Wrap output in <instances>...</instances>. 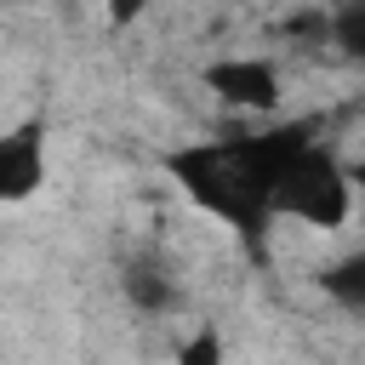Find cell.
Segmentation results:
<instances>
[{
    "label": "cell",
    "instance_id": "4",
    "mask_svg": "<svg viewBox=\"0 0 365 365\" xmlns=\"http://www.w3.org/2000/svg\"><path fill=\"white\" fill-rule=\"evenodd\" d=\"M40 182H46V125L23 120L17 131L0 137V200L23 205L29 194H40Z\"/></svg>",
    "mask_w": 365,
    "mask_h": 365
},
{
    "label": "cell",
    "instance_id": "8",
    "mask_svg": "<svg viewBox=\"0 0 365 365\" xmlns=\"http://www.w3.org/2000/svg\"><path fill=\"white\" fill-rule=\"evenodd\" d=\"M177 365H228V354H222V331H217V325L188 331V336L177 342Z\"/></svg>",
    "mask_w": 365,
    "mask_h": 365
},
{
    "label": "cell",
    "instance_id": "1",
    "mask_svg": "<svg viewBox=\"0 0 365 365\" xmlns=\"http://www.w3.org/2000/svg\"><path fill=\"white\" fill-rule=\"evenodd\" d=\"M302 148H314L308 125H274V131H251L228 143L177 148L165 165L211 217H222L228 228H240L251 251H262V234L274 222V188Z\"/></svg>",
    "mask_w": 365,
    "mask_h": 365
},
{
    "label": "cell",
    "instance_id": "9",
    "mask_svg": "<svg viewBox=\"0 0 365 365\" xmlns=\"http://www.w3.org/2000/svg\"><path fill=\"white\" fill-rule=\"evenodd\" d=\"M348 177H354V200L365 205V160H359V165H348Z\"/></svg>",
    "mask_w": 365,
    "mask_h": 365
},
{
    "label": "cell",
    "instance_id": "6",
    "mask_svg": "<svg viewBox=\"0 0 365 365\" xmlns=\"http://www.w3.org/2000/svg\"><path fill=\"white\" fill-rule=\"evenodd\" d=\"M319 285H325V297H336L342 308H365V251L331 262V268L319 274Z\"/></svg>",
    "mask_w": 365,
    "mask_h": 365
},
{
    "label": "cell",
    "instance_id": "7",
    "mask_svg": "<svg viewBox=\"0 0 365 365\" xmlns=\"http://www.w3.org/2000/svg\"><path fill=\"white\" fill-rule=\"evenodd\" d=\"M331 46H336L348 63L365 68V6H342V11H331Z\"/></svg>",
    "mask_w": 365,
    "mask_h": 365
},
{
    "label": "cell",
    "instance_id": "2",
    "mask_svg": "<svg viewBox=\"0 0 365 365\" xmlns=\"http://www.w3.org/2000/svg\"><path fill=\"white\" fill-rule=\"evenodd\" d=\"M354 211V177L331 148H302L274 188V217H297L308 228H342Z\"/></svg>",
    "mask_w": 365,
    "mask_h": 365
},
{
    "label": "cell",
    "instance_id": "5",
    "mask_svg": "<svg viewBox=\"0 0 365 365\" xmlns=\"http://www.w3.org/2000/svg\"><path fill=\"white\" fill-rule=\"evenodd\" d=\"M120 291H125V302H131L137 314H171V308H177V285H171L165 268H154V262H131V268L120 274Z\"/></svg>",
    "mask_w": 365,
    "mask_h": 365
},
{
    "label": "cell",
    "instance_id": "3",
    "mask_svg": "<svg viewBox=\"0 0 365 365\" xmlns=\"http://www.w3.org/2000/svg\"><path fill=\"white\" fill-rule=\"evenodd\" d=\"M205 86L228 108H245V114H268L279 103V68L268 57H217L205 68Z\"/></svg>",
    "mask_w": 365,
    "mask_h": 365
}]
</instances>
